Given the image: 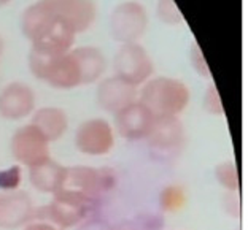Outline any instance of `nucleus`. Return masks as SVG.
Masks as SVG:
<instances>
[{
    "label": "nucleus",
    "instance_id": "1",
    "mask_svg": "<svg viewBox=\"0 0 248 230\" xmlns=\"http://www.w3.org/2000/svg\"><path fill=\"white\" fill-rule=\"evenodd\" d=\"M21 27L32 44L31 49L43 54L69 53L75 43V30L43 0H38L26 8L22 13Z\"/></svg>",
    "mask_w": 248,
    "mask_h": 230
},
{
    "label": "nucleus",
    "instance_id": "2",
    "mask_svg": "<svg viewBox=\"0 0 248 230\" xmlns=\"http://www.w3.org/2000/svg\"><path fill=\"white\" fill-rule=\"evenodd\" d=\"M139 102L150 110L156 119L178 117L189 105L191 92L188 84L178 78L151 76L139 89Z\"/></svg>",
    "mask_w": 248,
    "mask_h": 230
},
{
    "label": "nucleus",
    "instance_id": "3",
    "mask_svg": "<svg viewBox=\"0 0 248 230\" xmlns=\"http://www.w3.org/2000/svg\"><path fill=\"white\" fill-rule=\"evenodd\" d=\"M99 200L88 197L77 190L62 187L54 195H51L48 205L35 206L33 221H45L56 226L58 229H72L86 221L94 211Z\"/></svg>",
    "mask_w": 248,
    "mask_h": 230
},
{
    "label": "nucleus",
    "instance_id": "4",
    "mask_svg": "<svg viewBox=\"0 0 248 230\" xmlns=\"http://www.w3.org/2000/svg\"><path fill=\"white\" fill-rule=\"evenodd\" d=\"M29 69L32 75L54 89L69 91L81 86V72L72 49L64 54H43L31 49Z\"/></svg>",
    "mask_w": 248,
    "mask_h": 230
},
{
    "label": "nucleus",
    "instance_id": "5",
    "mask_svg": "<svg viewBox=\"0 0 248 230\" xmlns=\"http://www.w3.org/2000/svg\"><path fill=\"white\" fill-rule=\"evenodd\" d=\"M115 76L140 87L155 73V62L148 51L139 43H124L113 59Z\"/></svg>",
    "mask_w": 248,
    "mask_h": 230
},
{
    "label": "nucleus",
    "instance_id": "6",
    "mask_svg": "<svg viewBox=\"0 0 248 230\" xmlns=\"http://www.w3.org/2000/svg\"><path fill=\"white\" fill-rule=\"evenodd\" d=\"M73 142L78 153L83 156L104 157L113 149L116 133L111 122L104 117H91L77 127Z\"/></svg>",
    "mask_w": 248,
    "mask_h": 230
},
{
    "label": "nucleus",
    "instance_id": "7",
    "mask_svg": "<svg viewBox=\"0 0 248 230\" xmlns=\"http://www.w3.org/2000/svg\"><path fill=\"white\" fill-rule=\"evenodd\" d=\"M150 153L159 160H173L186 148V130L178 117L156 119L148 138Z\"/></svg>",
    "mask_w": 248,
    "mask_h": 230
},
{
    "label": "nucleus",
    "instance_id": "8",
    "mask_svg": "<svg viewBox=\"0 0 248 230\" xmlns=\"http://www.w3.org/2000/svg\"><path fill=\"white\" fill-rule=\"evenodd\" d=\"M49 140L33 124L16 129L10 138V153L18 165L31 168L49 159Z\"/></svg>",
    "mask_w": 248,
    "mask_h": 230
},
{
    "label": "nucleus",
    "instance_id": "9",
    "mask_svg": "<svg viewBox=\"0 0 248 230\" xmlns=\"http://www.w3.org/2000/svg\"><path fill=\"white\" fill-rule=\"evenodd\" d=\"M116 173L111 168H94L89 165L67 167V178L64 187L81 192L88 197L99 200L116 184Z\"/></svg>",
    "mask_w": 248,
    "mask_h": 230
},
{
    "label": "nucleus",
    "instance_id": "10",
    "mask_svg": "<svg viewBox=\"0 0 248 230\" xmlns=\"http://www.w3.org/2000/svg\"><path fill=\"white\" fill-rule=\"evenodd\" d=\"M148 27V16L142 3L129 0L113 10L110 18L111 35L120 43H137Z\"/></svg>",
    "mask_w": 248,
    "mask_h": 230
},
{
    "label": "nucleus",
    "instance_id": "11",
    "mask_svg": "<svg viewBox=\"0 0 248 230\" xmlns=\"http://www.w3.org/2000/svg\"><path fill=\"white\" fill-rule=\"evenodd\" d=\"M113 119L115 133L127 142H142L146 140L150 132L153 130L156 117L150 113V110L137 100L126 108L118 111Z\"/></svg>",
    "mask_w": 248,
    "mask_h": 230
},
{
    "label": "nucleus",
    "instance_id": "12",
    "mask_svg": "<svg viewBox=\"0 0 248 230\" xmlns=\"http://www.w3.org/2000/svg\"><path fill=\"white\" fill-rule=\"evenodd\" d=\"M35 111V92L26 83L13 81L0 91V116L7 121H22Z\"/></svg>",
    "mask_w": 248,
    "mask_h": 230
},
{
    "label": "nucleus",
    "instance_id": "13",
    "mask_svg": "<svg viewBox=\"0 0 248 230\" xmlns=\"http://www.w3.org/2000/svg\"><path fill=\"white\" fill-rule=\"evenodd\" d=\"M137 99L139 87L123 81L121 78L115 75L102 78L97 84V91H95V100H97L99 106L111 115H116L127 105L137 102Z\"/></svg>",
    "mask_w": 248,
    "mask_h": 230
},
{
    "label": "nucleus",
    "instance_id": "14",
    "mask_svg": "<svg viewBox=\"0 0 248 230\" xmlns=\"http://www.w3.org/2000/svg\"><path fill=\"white\" fill-rule=\"evenodd\" d=\"M35 205L29 194L15 190L0 197V227L13 230L33 221Z\"/></svg>",
    "mask_w": 248,
    "mask_h": 230
},
{
    "label": "nucleus",
    "instance_id": "15",
    "mask_svg": "<svg viewBox=\"0 0 248 230\" xmlns=\"http://www.w3.org/2000/svg\"><path fill=\"white\" fill-rule=\"evenodd\" d=\"M58 16L69 24L75 33L88 30L97 16L93 0H43Z\"/></svg>",
    "mask_w": 248,
    "mask_h": 230
},
{
    "label": "nucleus",
    "instance_id": "16",
    "mask_svg": "<svg viewBox=\"0 0 248 230\" xmlns=\"http://www.w3.org/2000/svg\"><path fill=\"white\" fill-rule=\"evenodd\" d=\"M31 186L40 194L54 195L61 190L65 184L67 178V167L53 160L51 157L40 164L33 165L27 172Z\"/></svg>",
    "mask_w": 248,
    "mask_h": 230
},
{
    "label": "nucleus",
    "instance_id": "17",
    "mask_svg": "<svg viewBox=\"0 0 248 230\" xmlns=\"http://www.w3.org/2000/svg\"><path fill=\"white\" fill-rule=\"evenodd\" d=\"M31 124L35 126L49 143L58 142L69 130V116L59 106H43L32 113Z\"/></svg>",
    "mask_w": 248,
    "mask_h": 230
},
{
    "label": "nucleus",
    "instance_id": "18",
    "mask_svg": "<svg viewBox=\"0 0 248 230\" xmlns=\"http://www.w3.org/2000/svg\"><path fill=\"white\" fill-rule=\"evenodd\" d=\"M81 72V84H93L104 78L107 69V59L99 48L81 46L72 49Z\"/></svg>",
    "mask_w": 248,
    "mask_h": 230
},
{
    "label": "nucleus",
    "instance_id": "19",
    "mask_svg": "<svg viewBox=\"0 0 248 230\" xmlns=\"http://www.w3.org/2000/svg\"><path fill=\"white\" fill-rule=\"evenodd\" d=\"M213 176H215L218 186L223 187L226 192H239L240 190V175L237 164L234 160H223L217 164Z\"/></svg>",
    "mask_w": 248,
    "mask_h": 230
},
{
    "label": "nucleus",
    "instance_id": "20",
    "mask_svg": "<svg viewBox=\"0 0 248 230\" xmlns=\"http://www.w3.org/2000/svg\"><path fill=\"white\" fill-rule=\"evenodd\" d=\"M186 190L180 184H167L159 192V208L164 213H177L186 206Z\"/></svg>",
    "mask_w": 248,
    "mask_h": 230
},
{
    "label": "nucleus",
    "instance_id": "21",
    "mask_svg": "<svg viewBox=\"0 0 248 230\" xmlns=\"http://www.w3.org/2000/svg\"><path fill=\"white\" fill-rule=\"evenodd\" d=\"M162 221L155 215L137 216L131 221H124L110 230H161Z\"/></svg>",
    "mask_w": 248,
    "mask_h": 230
},
{
    "label": "nucleus",
    "instance_id": "22",
    "mask_svg": "<svg viewBox=\"0 0 248 230\" xmlns=\"http://www.w3.org/2000/svg\"><path fill=\"white\" fill-rule=\"evenodd\" d=\"M22 184V167L21 165H10L0 170V190L2 192H15Z\"/></svg>",
    "mask_w": 248,
    "mask_h": 230
},
{
    "label": "nucleus",
    "instance_id": "23",
    "mask_svg": "<svg viewBox=\"0 0 248 230\" xmlns=\"http://www.w3.org/2000/svg\"><path fill=\"white\" fill-rule=\"evenodd\" d=\"M156 14L157 18L167 22V24H177V22L183 19L182 13H180V10L177 8L173 0H157Z\"/></svg>",
    "mask_w": 248,
    "mask_h": 230
},
{
    "label": "nucleus",
    "instance_id": "24",
    "mask_svg": "<svg viewBox=\"0 0 248 230\" xmlns=\"http://www.w3.org/2000/svg\"><path fill=\"white\" fill-rule=\"evenodd\" d=\"M204 108L208 115L213 116H224V108L219 99V94L217 91V86L213 83L208 84L207 91L204 94Z\"/></svg>",
    "mask_w": 248,
    "mask_h": 230
},
{
    "label": "nucleus",
    "instance_id": "25",
    "mask_svg": "<svg viewBox=\"0 0 248 230\" xmlns=\"http://www.w3.org/2000/svg\"><path fill=\"white\" fill-rule=\"evenodd\" d=\"M189 60H191V65H193V69L197 72L199 75H202L207 80H210L212 78V73L210 70H208V65L204 59V54H202L199 44L197 43H193V46H191V51H189Z\"/></svg>",
    "mask_w": 248,
    "mask_h": 230
},
{
    "label": "nucleus",
    "instance_id": "26",
    "mask_svg": "<svg viewBox=\"0 0 248 230\" xmlns=\"http://www.w3.org/2000/svg\"><path fill=\"white\" fill-rule=\"evenodd\" d=\"M223 210L226 215H229L231 217L234 219H239L240 217V197H239V192H226L223 197Z\"/></svg>",
    "mask_w": 248,
    "mask_h": 230
},
{
    "label": "nucleus",
    "instance_id": "27",
    "mask_svg": "<svg viewBox=\"0 0 248 230\" xmlns=\"http://www.w3.org/2000/svg\"><path fill=\"white\" fill-rule=\"evenodd\" d=\"M24 230H61V229L45 221H32L27 226H24Z\"/></svg>",
    "mask_w": 248,
    "mask_h": 230
},
{
    "label": "nucleus",
    "instance_id": "28",
    "mask_svg": "<svg viewBox=\"0 0 248 230\" xmlns=\"http://www.w3.org/2000/svg\"><path fill=\"white\" fill-rule=\"evenodd\" d=\"M3 38H2V35H0V56H2V53H3Z\"/></svg>",
    "mask_w": 248,
    "mask_h": 230
},
{
    "label": "nucleus",
    "instance_id": "29",
    "mask_svg": "<svg viewBox=\"0 0 248 230\" xmlns=\"http://www.w3.org/2000/svg\"><path fill=\"white\" fill-rule=\"evenodd\" d=\"M10 2H11V0H0V7H3V5H7Z\"/></svg>",
    "mask_w": 248,
    "mask_h": 230
}]
</instances>
